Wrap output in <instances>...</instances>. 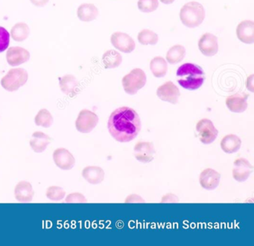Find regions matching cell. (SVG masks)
<instances>
[{
    "mask_svg": "<svg viewBox=\"0 0 254 246\" xmlns=\"http://www.w3.org/2000/svg\"><path fill=\"white\" fill-rule=\"evenodd\" d=\"M141 120L137 112L127 106L115 109L108 122L111 136L121 143L131 142L141 130Z\"/></svg>",
    "mask_w": 254,
    "mask_h": 246,
    "instance_id": "obj_1",
    "label": "cell"
},
{
    "mask_svg": "<svg viewBox=\"0 0 254 246\" xmlns=\"http://www.w3.org/2000/svg\"><path fill=\"white\" fill-rule=\"evenodd\" d=\"M177 78L179 85L187 90H197L204 82V72L201 67L193 63H187L178 68Z\"/></svg>",
    "mask_w": 254,
    "mask_h": 246,
    "instance_id": "obj_2",
    "label": "cell"
},
{
    "mask_svg": "<svg viewBox=\"0 0 254 246\" xmlns=\"http://www.w3.org/2000/svg\"><path fill=\"white\" fill-rule=\"evenodd\" d=\"M205 10L203 5L197 2L185 4L180 11V19L184 26L194 29L200 26L205 19Z\"/></svg>",
    "mask_w": 254,
    "mask_h": 246,
    "instance_id": "obj_3",
    "label": "cell"
},
{
    "mask_svg": "<svg viewBox=\"0 0 254 246\" xmlns=\"http://www.w3.org/2000/svg\"><path fill=\"white\" fill-rule=\"evenodd\" d=\"M29 79L26 69L22 68L11 69L1 80V85L8 92H15L24 86Z\"/></svg>",
    "mask_w": 254,
    "mask_h": 246,
    "instance_id": "obj_4",
    "label": "cell"
},
{
    "mask_svg": "<svg viewBox=\"0 0 254 246\" xmlns=\"http://www.w3.org/2000/svg\"><path fill=\"white\" fill-rule=\"evenodd\" d=\"M146 75L141 69H134L130 71L123 78V87L127 94L133 96L145 87L146 84Z\"/></svg>",
    "mask_w": 254,
    "mask_h": 246,
    "instance_id": "obj_5",
    "label": "cell"
},
{
    "mask_svg": "<svg viewBox=\"0 0 254 246\" xmlns=\"http://www.w3.org/2000/svg\"><path fill=\"white\" fill-rule=\"evenodd\" d=\"M196 131L198 135L199 140L203 145H210L215 142L218 135V131L212 121L207 118L200 120L196 124Z\"/></svg>",
    "mask_w": 254,
    "mask_h": 246,
    "instance_id": "obj_6",
    "label": "cell"
},
{
    "mask_svg": "<svg viewBox=\"0 0 254 246\" xmlns=\"http://www.w3.org/2000/svg\"><path fill=\"white\" fill-rule=\"evenodd\" d=\"M99 123V117L95 112L88 109H83L78 114L75 121V127L80 133H90Z\"/></svg>",
    "mask_w": 254,
    "mask_h": 246,
    "instance_id": "obj_7",
    "label": "cell"
},
{
    "mask_svg": "<svg viewBox=\"0 0 254 246\" xmlns=\"http://www.w3.org/2000/svg\"><path fill=\"white\" fill-rule=\"evenodd\" d=\"M111 42L117 49L126 54L131 53L136 48V44L133 38L123 32L113 34L111 37Z\"/></svg>",
    "mask_w": 254,
    "mask_h": 246,
    "instance_id": "obj_8",
    "label": "cell"
},
{
    "mask_svg": "<svg viewBox=\"0 0 254 246\" xmlns=\"http://www.w3.org/2000/svg\"><path fill=\"white\" fill-rule=\"evenodd\" d=\"M157 96L163 101L176 104L181 96V93L178 87L173 82L168 81L158 87Z\"/></svg>",
    "mask_w": 254,
    "mask_h": 246,
    "instance_id": "obj_9",
    "label": "cell"
},
{
    "mask_svg": "<svg viewBox=\"0 0 254 246\" xmlns=\"http://www.w3.org/2000/svg\"><path fill=\"white\" fill-rule=\"evenodd\" d=\"M252 164L245 158H239L233 163V177L239 182H244L250 177L253 172Z\"/></svg>",
    "mask_w": 254,
    "mask_h": 246,
    "instance_id": "obj_10",
    "label": "cell"
},
{
    "mask_svg": "<svg viewBox=\"0 0 254 246\" xmlns=\"http://www.w3.org/2000/svg\"><path fill=\"white\" fill-rule=\"evenodd\" d=\"M200 52L206 57H212L218 51V38L210 33L203 34L198 41Z\"/></svg>",
    "mask_w": 254,
    "mask_h": 246,
    "instance_id": "obj_11",
    "label": "cell"
},
{
    "mask_svg": "<svg viewBox=\"0 0 254 246\" xmlns=\"http://www.w3.org/2000/svg\"><path fill=\"white\" fill-rule=\"evenodd\" d=\"M155 152V148L151 142H139L134 147L135 158L141 163L152 161Z\"/></svg>",
    "mask_w": 254,
    "mask_h": 246,
    "instance_id": "obj_12",
    "label": "cell"
},
{
    "mask_svg": "<svg viewBox=\"0 0 254 246\" xmlns=\"http://www.w3.org/2000/svg\"><path fill=\"white\" fill-rule=\"evenodd\" d=\"M53 160L56 165L64 170H71L75 164L73 155L65 148L56 149L53 152Z\"/></svg>",
    "mask_w": 254,
    "mask_h": 246,
    "instance_id": "obj_13",
    "label": "cell"
},
{
    "mask_svg": "<svg viewBox=\"0 0 254 246\" xmlns=\"http://www.w3.org/2000/svg\"><path fill=\"white\" fill-rule=\"evenodd\" d=\"M30 57L29 51L20 47H10L6 53L7 62L13 67L29 61Z\"/></svg>",
    "mask_w": 254,
    "mask_h": 246,
    "instance_id": "obj_14",
    "label": "cell"
},
{
    "mask_svg": "<svg viewBox=\"0 0 254 246\" xmlns=\"http://www.w3.org/2000/svg\"><path fill=\"white\" fill-rule=\"evenodd\" d=\"M221 175L212 168L203 170L199 176L200 186L207 191L215 190L219 185Z\"/></svg>",
    "mask_w": 254,
    "mask_h": 246,
    "instance_id": "obj_15",
    "label": "cell"
},
{
    "mask_svg": "<svg viewBox=\"0 0 254 246\" xmlns=\"http://www.w3.org/2000/svg\"><path fill=\"white\" fill-rule=\"evenodd\" d=\"M236 35L241 42L245 44L254 43V22L252 20H244L236 28Z\"/></svg>",
    "mask_w": 254,
    "mask_h": 246,
    "instance_id": "obj_16",
    "label": "cell"
},
{
    "mask_svg": "<svg viewBox=\"0 0 254 246\" xmlns=\"http://www.w3.org/2000/svg\"><path fill=\"white\" fill-rule=\"evenodd\" d=\"M248 96L245 93H236L226 99V105L231 112L242 113L248 108Z\"/></svg>",
    "mask_w": 254,
    "mask_h": 246,
    "instance_id": "obj_17",
    "label": "cell"
},
{
    "mask_svg": "<svg viewBox=\"0 0 254 246\" xmlns=\"http://www.w3.org/2000/svg\"><path fill=\"white\" fill-rule=\"evenodd\" d=\"M61 90L66 96L74 97L79 93V83L72 75H65L59 81Z\"/></svg>",
    "mask_w": 254,
    "mask_h": 246,
    "instance_id": "obj_18",
    "label": "cell"
},
{
    "mask_svg": "<svg viewBox=\"0 0 254 246\" xmlns=\"http://www.w3.org/2000/svg\"><path fill=\"white\" fill-rule=\"evenodd\" d=\"M34 192L32 185L26 181H21L16 185L14 197L20 202H29L33 199Z\"/></svg>",
    "mask_w": 254,
    "mask_h": 246,
    "instance_id": "obj_19",
    "label": "cell"
},
{
    "mask_svg": "<svg viewBox=\"0 0 254 246\" xmlns=\"http://www.w3.org/2000/svg\"><path fill=\"white\" fill-rule=\"evenodd\" d=\"M82 176L88 183L98 185L105 179V171L98 166H87L82 170Z\"/></svg>",
    "mask_w": 254,
    "mask_h": 246,
    "instance_id": "obj_20",
    "label": "cell"
},
{
    "mask_svg": "<svg viewBox=\"0 0 254 246\" xmlns=\"http://www.w3.org/2000/svg\"><path fill=\"white\" fill-rule=\"evenodd\" d=\"M50 142H51V139L50 136L43 132L37 131L32 134V139L29 144L34 152L41 153L46 150Z\"/></svg>",
    "mask_w": 254,
    "mask_h": 246,
    "instance_id": "obj_21",
    "label": "cell"
},
{
    "mask_svg": "<svg viewBox=\"0 0 254 246\" xmlns=\"http://www.w3.org/2000/svg\"><path fill=\"white\" fill-rule=\"evenodd\" d=\"M99 15V10L96 5L90 3H83L77 10V16L82 22H91L96 20Z\"/></svg>",
    "mask_w": 254,
    "mask_h": 246,
    "instance_id": "obj_22",
    "label": "cell"
},
{
    "mask_svg": "<svg viewBox=\"0 0 254 246\" xmlns=\"http://www.w3.org/2000/svg\"><path fill=\"white\" fill-rule=\"evenodd\" d=\"M242 146V140L236 135H227L221 142V148L226 153L232 154L238 152Z\"/></svg>",
    "mask_w": 254,
    "mask_h": 246,
    "instance_id": "obj_23",
    "label": "cell"
},
{
    "mask_svg": "<svg viewBox=\"0 0 254 246\" xmlns=\"http://www.w3.org/2000/svg\"><path fill=\"white\" fill-rule=\"evenodd\" d=\"M102 62L105 69H115L123 62V57L116 50H108L102 56Z\"/></svg>",
    "mask_w": 254,
    "mask_h": 246,
    "instance_id": "obj_24",
    "label": "cell"
},
{
    "mask_svg": "<svg viewBox=\"0 0 254 246\" xmlns=\"http://www.w3.org/2000/svg\"><path fill=\"white\" fill-rule=\"evenodd\" d=\"M150 69L156 78H163L167 73V61L162 57H155L150 63Z\"/></svg>",
    "mask_w": 254,
    "mask_h": 246,
    "instance_id": "obj_25",
    "label": "cell"
},
{
    "mask_svg": "<svg viewBox=\"0 0 254 246\" xmlns=\"http://www.w3.org/2000/svg\"><path fill=\"white\" fill-rule=\"evenodd\" d=\"M30 34L29 26L25 23H17L13 26L10 36L16 42H23L27 39Z\"/></svg>",
    "mask_w": 254,
    "mask_h": 246,
    "instance_id": "obj_26",
    "label": "cell"
},
{
    "mask_svg": "<svg viewBox=\"0 0 254 246\" xmlns=\"http://www.w3.org/2000/svg\"><path fill=\"white\" fill-rule=\"evenodd\" d=\"M186 56V49L183 46L175 45L171 47L166 54V60L172 65L176 64L184 60Z\"/></svg>",
    "mask_w": 254,
    "mask_h": 246,
    "instance_id": "obj_27",
    "label": "cell"
},
{
    "mask_svg": "<svg viewBox=\"0 0 254 246\" xmlns=\"http://www.w3.org/2000/svg\"><path fill=\"white\" fill-rule=\"evenodd\" d=\"M138 41L142 45H155L159 41V37L155 32L149 29H143L137 36Z\"/></svg>",
    "mask_w": 254,
    "mask_h": 246,
    "instance_id": "obj_28",
    "label": "cell"
},
{
    "mask_svg": "<svg viewBox=\"0 0 254 246\" xmlns=\"http://www.w3.org/2000/svg\"><path fill=\"white\" fill-rule=\"evenodd\" d=\"M53 121H54V119H53V115L46 109H41L35 118V124L37 126L44 127V128L51 127Z\"/></svg>",
    "mask_w": 254,
    "mask_h": 246,
    "instance_id": "obj_29",
    "label": "cell"
},
{
    "mask_svg": "<svg viewBox=\"0 0 254 246\" xmlns=\"http://www.w3.org/2000/svg\"><path fill=\"white\" fill-rule=\"evenodd\" d=\"M138 8L143 13H151L155 11L159 7L158 0H139Z\"/></svg>",
    "mask_w": 254,
    "mask_h": 246,
    "instance_id": "obj_30",
    "label": "cell"
},
{
    "mask_svg": "<svg viewBox=\"0 0 254 246\" xmlns=\"http://www.w3.org/2000/svg\"><path fill=\"white\" fill-rule=\"evenodd\" d=\"M66 196V192L63 188L58 186H51L47 189V197L52 201H60Z\"/></svg>",
    "mask_w": 254,
    "mask_h": 246,
    "instance_id": "obj_31",
    "label": "cell"
},
{
    "mask_svg": "<svg viewBox=\"0 0 254 246\" xmlns=\"http://www.w3.org/2000/svg\"><path fill=\"white\" fill-rule=\"evenodd\" d=\"M10 34L4 27L0 26V53L3 52L9 47Z\"/></svg>",
    "mask_w": 254,
    "mask_h": 246,
    "instance_id": "obj_32",
    "label": "cell"
},
{
    "mask_svg": "<svg viewBox=\"0 0 254 246\" xmlns=\"http://www.w3.org/2000/svg\"><path fill=\"white\" fill-rule=\"evenodd\" d=\"M66 202L67 203H84L87 202L85 197L79 193H73V194H69L66 197Z\"/></svg>",
    "mask_w": 254,
    "mask_h": 246,
    "instance_id": "obj_33",
    "label": "cell"
},
{
    "mask_svg": "<svg viewBox=\"0 0 254 246\" xmlns=\"http://www.w3.org/2000/svg\"><path fill=\"white\" fill-rule=\"evenodd\" d=\"M161 201L162 202H177L178 201V198L174 194H169L163 197Z\"/></svg>",
    "mask_w": 254,
    "mask_h": 246,
    "instance_id": "obj_34",
    "label": "cell"
},
{
    "mask_svg": "<svg viewBox=\"0 0 254 246\" xmlns=\"http://www.w3.org/2000/svg\"><path fill=\"white\" fill-rule=\"evenodd\" d=\"M144 202V200L142 197L137 195H130L126 198V202Z\"/></svg>",
    "mask_w": 254,
    "mask_h": 246,
    "instance_id": "obj_35",
    "label": "cell"
},
{
    "mask_svg": "<svg viewBox=\"0 0 254 246\" xmlns=\"http://www.w3.org/2000/svg\"><path fill=\"white\" fill-rule=\"evenodd\" d=\"M30 2L36 7H44L50 2V0H30Z\"/></svg>",
    "mask_w": 254,
    "mask_h": 246,
    "instance_id": "obj_36",
    "label": "cell"
},
{
    "mask_svg": "<svg viewBox=\"0 0 254 246\" xmlns=\"http://www.w3.org/2000/svg\"><path fill=\"white\" fill-rule=\"evenodd\" d=\"M254 75H251V76L248 77L247 80L246 87L248 90L254 93Z\"/></svg>",
    "mask_w": 254,
    "mask_h": 246,
    "instance_id": "obj_37",
    "label": "cell"
},
{
    "mask_svg": "<svg viewBox=\"0 0 254 246\" xmlns=\"http://www.w3.org/2000/svg\"><path fill=\"white\" fill-rule=\"evenodd\" d=\"M162 3L166 4V5H170V4L173 3L175 0H160Z\"/></svg>",
    "mask_w": 254,
    "mask_h": 246,
    "instance_id": "obj_38",
    "label": "cell"
}]
</instances>
